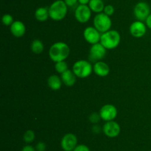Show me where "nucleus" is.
I'll use <instances>...</instances> for the list:
<instances>
[{
	"instance_id": "nucleus-1",
	"label": "nucleus",
	"mask_w": 151,
	"mask_h": 151,
	"mask_svg": "<svg viewBox=\"0 0 151 151\" xmlns=\"http://www.w3.org/2000/svg\"><path fill=\"white\" fill-rule=\"evenodd\" d=\"M70 53V48L66 43L58 41L50 47L49 56L52 61L56 62L65 61Z\"/></svg>"
},
{
	"instance_id": "nucleus-7",
	"label": "nucleus",
	"mask_w": 151,
	"mask_h": 151,
	"mask_svg": "<svg viewBox=\"0 0 151 151\" xmlns=\"http://www.w3.org/2000/svg\"><path fill=\"white\" fill-rule=\"evenodd\" d=\"M134 14L139 21L144 22L150 14V7L145 1H139L134 8Z\"/></svg>"
},
{
	"instance_id": "nucleus-21",
	"label": "nucleus",
	"mask_w": 151,
	"mask_h": 151,
	"mask_svg": "<svg viewBox=\"0 0 151 151\" xmlns=\"http://www.w3.org/2000/svg\"><path fill=\"white\" fill-rule=\"evenodd\" d=\"M35 132L32 130H28L24 133L23 136V139L24 141V142L27 144H30L35 140Z\"/></svg>"
},
{
	"instance_id": "nucleus-20",
	"label": "nucleus",
	"mask_w": 151,
	"mask_h": 151,
	"mask_svg": "<svg viewBox=\"0 0 151 151\" xmlns=\"http://www.w3.org/2000/svg\"><path fill=\"white\" fill-rule=\"evenodd\" d=\"M44 45L40 39H35L31 44V50L35 54H40L44 51Z\"/></svg>"
},
{
	"instance_id": "nucleus-22",
	"label": "nucleus",
	"mask_w": 151,
	"mask_h": 151,
	"mask_svg": "<svg viewBox=\"0 0 151 151\" xmlns=\"http://www.w3.org/2000/svg\"><path fill=\"white\" fill-rule=\"evenodd\" d=\"M55 69L57 71L58 73L62 74L63 73H64L65 71H66L68 69V65L65 61H61V62H56L55 65Z\"/></svg>"
},
{
	"instance_id": "nucleus-23",
	"label": "nucleus",
	"mask_w": 151,
	"mask_h": 151,
	"mask_svg": "<svg viewBox=\"0 0 151 151\" xmlns=\"http://www.w3.org/2000/svg\"><path fill=\"white\" fill-rule=\"evenodd\" d=\"M1 22H2L3 25H6V26H10L13 23V18L12 16V15L8 14H4L2 16V19H1Z\"/></svg>"
},
{
	"instance_id": "nucleus-24",
	"label": "nucleus",
	"mask_w": 151,
	"mask_h": 151,
	"mask_svg": "<svg viewBox=\"0 0 151 151\" xmlns=\"http://www.w3.org/2000/svg\"><path fill=\"white\" fill-rule=\"evenodd\" d=\"M88 119H89L90 122L95 124L100 121V120L101 119V117H100V113H92L89 115V117H88Z\"/></svg>"
},
{
	"instance_id": "nucleus-17",
	"label": "nucleus",
	"mask_w": 151,
	"mask_h": 151,
	"mask_svg": "<svg viewBox=\"0 0 151 151\" xmlns=\"http://www.w3.org/2000/svg\"><path fill=\"white\" fill-rule=\"evenodd\" d=\"M47 84L52 90H58L62 85V80L57 75H51L47 79Z\"/></svg>"
},
{
	"instance_id": "nucleus-2",
	"label": "nucleus",
	"mask_w": 151,
	"mask_h": 151,
	"mask_svg": "<svg viewBox=\"0 0 151 151\" xmlns=\"http://www.w3.org/2000/svg\"><path fill=\"white\" fill-rule=\"evenodd\" d=\"M121 41L119 33L115 30H109L101 34L100 42L107 50H113L119 46Z\"/></svg>"
},
{
	"instance_id": "nucleus-13",
	"label": "nucleus",
	"mask_w": 151,
	"mask_h": 151,
	"mask_svg": "<svg viewBox=\"0 0 151 151\" xmlns=\"http://www.w3.org/2000/svg\"><path fill=\"white\" fill-rule=\"evenodd\" d=\"M130 33L135 38H141L144 36L147 31V25L142 21H135L131 25Z\"/></svg>"
},
{
	"instance_id": "nucleus-27",
	"label": "nucleus",
	"mask_w": 151,
	"mask_h": 151,
	"mask_svg": "<svg viewBox=\"0 0 151 151\" xmlns=\"http://www.w3.org/2000/svg\"><path fill=\"white\" fill-rule=\"evenodd\" d=\"M73 151H90L89 147L86 144H78Z\"/></svg>"
},
{
	"instance_id": "nucleus-14",
	"label": "nucleus",
	"mask_w": 151,
	"mask_h": 151,
	"mask_svg": "<svg viewBox=\"0 0 151 151\" xmlns=\"http://www.w3.org/2000/svg\"><path fill=\"white\" fill-rule=\"evenodd\" d=\"M93 71L98 76L105 77L107 76L110 73V68L106 62L103 61H99L94 63L93 66Z\"/></svg>"
},
{
	"instance_id": "nucleus-15",
	"label": "nucleus",
	"mask_w": 151,
	"mask_h": 151,
	"mask_svg": "<svg viewBox=\"0 0 151 151\" xmlns=\"http://www.w3.org/2000/svg\"><path fill=\"white\" fill-rule=\"evenodd\" d=\"M10 32L15 37H22L26 32V27L22 21H14L10 25Z\"/></svg>"
},
{
	"instance_id": "nucleus-25",
	"label": "nucleus",
	"mask_w": 151,
	"mask_h": 151,
	"mask_svg": "<svg viewBox=\"0 0 151 151\" xmlns=\"http://www.w3.org/2000/svg\"><path fill=\"white\" fill-rule=\"evenodd\" d=\"M103 13H106L108 16H111L114 13V7L111 5V4H108L106 5L104 7V10H103Z\"/></svg>"
},
{
	"instance_id": "nucleus-28",
	"label": "nucleus",
	"mask_w": 151,
	"mask_h": 151,
	"mask_svg": "<svg viewBox=\"0 0 151 151\" xmlns=\"http://www.w3.org/2000/svg\"><path fill=\"white\" fill-rule=\"evenodd\" d=\"M91 130H92V132L94 133V134H99V133L101 132V130H103V128H101L98 124H95L92 127Z\"/></svg>"
},
{
	"instance_id": "nucleus-30",
	"label": "nucleus",
	"mask_w": 151,
	"mask_h": 151,
	"mask_svg": "<svg viewBox=\"0 0 151 151\" xmlns=\"http://www.w3.org/2000/svg\"><path fill=\"white\" fill-rule=\"evenodd\" d=\"M63 1H65L68 7H72L76 4L77 2H78V0H63Z\"/></svg>"
},
{
	"instance_id": "nucleus-18",
	"label": "nucleus",
	"mask_w": 151,
	"mask_h": 151,
	"mask_svg": "<svg viewBox=\"0 0 151 151\" xmlns=\"http://www.w3.org/2000/svg\"><path fill=\"white\" fill-rule=\"evenodd\" d=\"M50 17L49 7H40L35 12V18L39 22H45Z\"/></svg>"
},
{
	"instance_id": "nucleus-10",
	"label": "nucleus",
	"mask_w": 151,
	"mask_h": 151,
	"mask_svg": "<svg viewBox=\"0 0 151 151\" xmlns=\"http://www.w3.org/2000/svg\"><path fill=\"white\" fill-rule=\"evenodd\" d=\"M78 145V138L73 133H66L60 141V146L63 151H73Z\"/></svg>"
},
{
	"instance_id": "nucleus-4",
	"label": "nucleus",
	"mask_w": 151,
	"mask_h": 151,
	"mask_svg": "<svg viewBox=\"0 0 151 151\" xmlns=\"http://www.w3.org/2000/svg\"><path fill=\"white\" fill-rule=\"evenodd\" d=\"M72 71L78 78H85L91 74L93 71V66L88 61L81 59L74 63Z\"/></svg>"
},
{
	"instance_id": "nucleus-3",
	"label": "nucleus",
	"mask_w": 151,
	"mask_h": 151,
	"mask_svg": "<svg viewBox=\"0 0 151 151\" xmlns=\"http://www.w3.org/2000/svg\"><path fill=\"white\" fill-rule=\"evenodd\" d=\"M68 6L63 0H56L49 7L50 18L55 21L63 20L66 17Z\"/></svg>"
},
{
	"instance_id": "nucleus-16",
	"label": "nucleus",
	"mask_w": 151,
	"mask_h": 151,
	"mask_svg": "<svg viewBox=\"0 0 151 151\" xmlns=\"http://www.w3.org/2000/svg\"><path fill=\"white\" fill-rule=\"evenodd\" d=\"M62 82L68 87H72L76 82V75L74 73V72L70 70H67L60 76Z\"/></svg>"
},
{
	"instance_id": "nucleus-29",
	"label": "nucleus",
	"mask_w": 151,
	"mask_h": 151,
	"mask_svg": "<svg viewBox=\"0 0 151 151\" xmlns=\"http://www.w3.org/2000/svg\"><path fill=\"white\" fill-rule=\"evenodd\" d=\"M22 151H36V149L33 146H32V145L27 144L22 147Z\"/></svg>"
},
{
	"instance_id": "nucleus-32",
	"label": "nucleus",
	"mask_w": 151,
	"mask_h": 151,
	"mask_svg": "<svg viewBox=\"0 0 151 151\" xmlns=\"http://www.w3.org/2000/svg\"><path fill=\"white\" fill-rule=\"evenodd\" d=\"M90 0H78V2L80 3V4H85V5H87V4L89 3Z\"/></svg>"
},
{
	"instance_id": "nucleus-31",
	"label": "nucleus",
	"mask_w": 151,
	"mask_h": 151,
	"mask_svg": "<svg viewBox=\"0 0 151 151\" xmlns=\"http://www.w3.org/2000/svg\"><path fill=\"white\" fill-rule=\"evenodd\" d=\"M145 24L146 25H147V27L148 28H150V29H151V13L150 15L148 16V17L145 20Z\"/></svg>"
},
{
	"instance_id": "nucleus-5",
	"label": "nucleus",
	"mask_w": 151,
	"mask_h": 151,
	"mask_svg": "<svg viewBox=\"0 0 151 151\" xmlns=\"http://www.w3.org/2000/svg\"><path fill=\"white\" fill-rule=\"evenodd\" d=\"M93 23H94V28L102 33L111 30L112 26V21L111 17L103 12L97 13L94 16Z\"/></svg>"
},
{
	"instance_id": "nucleus-9",
	"label": "nucleus",
	"mask_w": 151,
	"mask_h": 151,
	"mask_svg": "<svg viewBox=\"0 0 151 151\" xmlns=\"http://www.w3.org/2000/svg\"><path fill=\"white\" fill-rule=\"evenodd\" d=\"M91 16V10L88 5L79 4L75 11V17L80 23H86Z\"/></svg>"
},
{
	"instance_id": "nucleus-26",
	"label": "nucleus",
	"mask_w": 151,
	"mask_h": 151,
	"mask_svg": "<svg viewBox=\"0 0 151 151\" xmlns=\"http://www.w3.org/2000/svg\"><path fill=\"white\" fill-rule=\"evenodd\" d=\"M35 149H36V151H45L47 149V145L44 142H39L35 145Z\"/></svg>"
},
{
	"instance_id": "nucleus-11",
	"label": "nucleus",
	"mask_w": 151,
	"mask_h": 151,
	"mask_svg": "<svg viewBox=\"0 0 151 151\" xmlns=\"http://www.w3.org/2000/svg\"><path fill=\"white\" fill-rule=\"evenodd\" d=\"M83 37L87 42L92 45L100 42L101 33L97 30L94 27H87L83 31Z\"/></svg>"
},
{
	"instance_id": "nucleus-12",
	"label": "nucleus",
	"mask_w": 151,
	"mask_h": 151,
	"mask_svg": "<svg viewBox=\"0 0 151 151\" xmlns=\"http://www.w3.org/2000/svg\"><path fill=\"white\" fill-rule=\"evenodd\" d=\"M121 128L119 124L114 121H106L103 127V132L109 138H115L120 133Z\"/></svg>"
},
{
	"instance_id": "nucleus-6",
	"label": "nucleus",
	"mask_w": 151,
	"mask_h": 151,
	"mask_svg": "<svg viewBox=\"0 0 151 151\" xmlns=\"http://www.w3.org/2000/svg\"><path fill=\"white\" fill-rule=\"evenodd\" d=\"M107 49L100 42L92 44L89 50L88 59L91 62H97L101 61L106 55Z\"/></svg>"
},
{
	"instance_id": "nucleus-19",
	"label": "nucleus",
	"mask_w": 151,
	"mask_h": 151,
	"mask_svg": "<svg viewBox=\"0 0 151 151\" xmlns=\"http://www.w3.org/2000/svg\"><path fill=\"white\" fill-rule=\"evenodd\" d=\"M88 7H90L92 12L100 13L103 12L105 5L103 0H90L88 3Z\"/></svg>"
},
{
	"instance_id": "nucleus-8",
	"label": "nucleus",
	"mask_w": 151,
	"mask_h": 151,
	"mask_svg": "<svg viewBox=\"0 0 151 151\" xmlns=\"http://www.w3.org/2000/svg\"><path fill=\"white\" fill-rule=\"evenodd\" d=\"M117 109L116 107L111 104H106L103 105L100 110V113L101 119L105 121H114L117 115Z\"/></svg>"
}]
</instances>
